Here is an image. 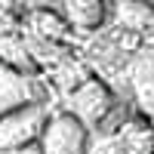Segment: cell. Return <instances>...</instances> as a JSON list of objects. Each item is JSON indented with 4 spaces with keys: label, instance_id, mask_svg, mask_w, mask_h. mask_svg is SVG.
Instances as JSON below:
<instances>
[{
    "label": "cell",
    "instance_id": "cell-1",
    "mask_svg": "<svg viewBox=\"0 0 154 154\" xmlns=\"http://www.w3.org/2000/svg\"><path fill=\"white\" fill-rule=\"evenodd\" d=\"M49 120L46 105L34 102V105L16 108L0 117V151H16V148H28L37 145L43 136V126Z\"/></svg>",
    "mask_w": 154,
    "mask_h": 154
},
{
    "label": "cell",
    "instance_id": "cell-2",
    "mask_svg": "<svg viewBox=\"0 0 154 154\" xmlns=\"http://www.w3.org/2000/svg\"><path fill=\"white\" fill-rule=\"evenodd\" d=\"M114 99L108 93V86L102 80H93V77H86L80 86L68 89V102H65V114H71L74 120H80L86 130L89 126H96L105 120V114L111 111Z\"/></svg>",
    "mask_w": 154,
    "mask_h": 154
},
{
    "label": "cell",
    "instance_id": "cell-3",
    "mask_svg": "<svg viewBox=\"0 0 154 154\" xmlns=\"http://www.w3.org/2000/svg\"><path fill=\"white\" fill-rule=\"evenodd\" d=\"M40 151L43 154H86L89 151V136L80 120H74L71 114L59 111L46 120L43 136H40Z\"/></svg>",
    "mask_w": 154,
    "mask_h": 154
},
{
    "label": "cell",
    "instance_id": "cell-4",
    "mask_svg": "<svg viewBox=\"0 0 154 154\" xmlns=\"http://www.w3.org/2000/svg\"><path fill=\"white\" fill-rule=\"evenodd\" d=\"M34 102H37V89L31 77L9 65H0V117L16 108L34 105Z\"/></svg>",
    "mask_w": 154,
    "mask_h": 154
},
{
    "label": "cell",
    "instance_id": "cell-5",
    "mask_svg": "<svg viewBox=\"0 0 154 154\" xmlns=\"http://www.w3.org/2000/svg\"><path fill=\"white\" fill-rule=\"evenodd\" d=\"M59 16L65 19L68 28H80V31H93L105 22V6L102 3H62Z\"/></svg>",
    "mask_w": 154,
    "mask_h": 154
},
{
    "label": "cell",
    "instance_id": "cell-6",
    "mask_svg": "<svg viewBox=\"0 0 154 154\" xmlns=\"http://www.w3.org/2000/svg\"><path fill=\"white\" fill-rule=\"evenodd\" d=\"M126 154H154V130L145 123H126L117 133Z\"/></svg>",
    "mask_w": 154,
    "mask_h": 154
},
{
    "label": "cell",
    "instance_id": "cell-7",
    "mask_svg": "<svg viewBox=\"0 0 154 154\" xmlns=\"http://www.w3.org/2000/svg\"><path fill=\"white\" fill-rule=\"evenodd\" d=\"M31 25L37 28L40 37H53V40H62L68 37V25L59 12H46V9H34L31 12Z\"/></svg>",
    "mask_w": 154,
    "mask_h": 154
},
{
    "label": "cell",
    "instance_id": "cell-8",
    "mask_svg": "<svg viewBox=\"0 0 154 154\" xmlns=\"http://www.w3.org/2000/svg\"><path fill=\"white\" fill-rule=\"evenodd\" d=\"M117 19L123 28H145L148 22H154V9L142 3H117Z\"/></svg>",
    "mask_w": 154,
    "mask_h": 154
},
{
    "label": "cell",
    "instance_id": "cell-9",
    "mask_svg": "<svg viewBox=\"0 0 154 154\" xmlns=\"http://www.w3.org/2000/svg\"><path fill=\"white\" fill-rule=\"evenodd\" d=\"M86 154H126V151H123L120 136L111 133V136H102V139H96V142H89V151Z\"/></svg>",
    "mask_w": 154,
    "mask_h": 154
},
{
    "label": "cell",
    "instance_id": "cell-10",
    "mask_svg": "<svg viewBox=\"0 0 154 154\" xmlns=\"http://www.w3.org/2000/svg\"><path fill=\"white\" fill-rule=\"evenodd\" d=\"M0 154H43L40 145H28V148H16V151H0Z\"/></svg>",
    "mask_w": 154,
    "mask_h": 154
}]
</instances>
